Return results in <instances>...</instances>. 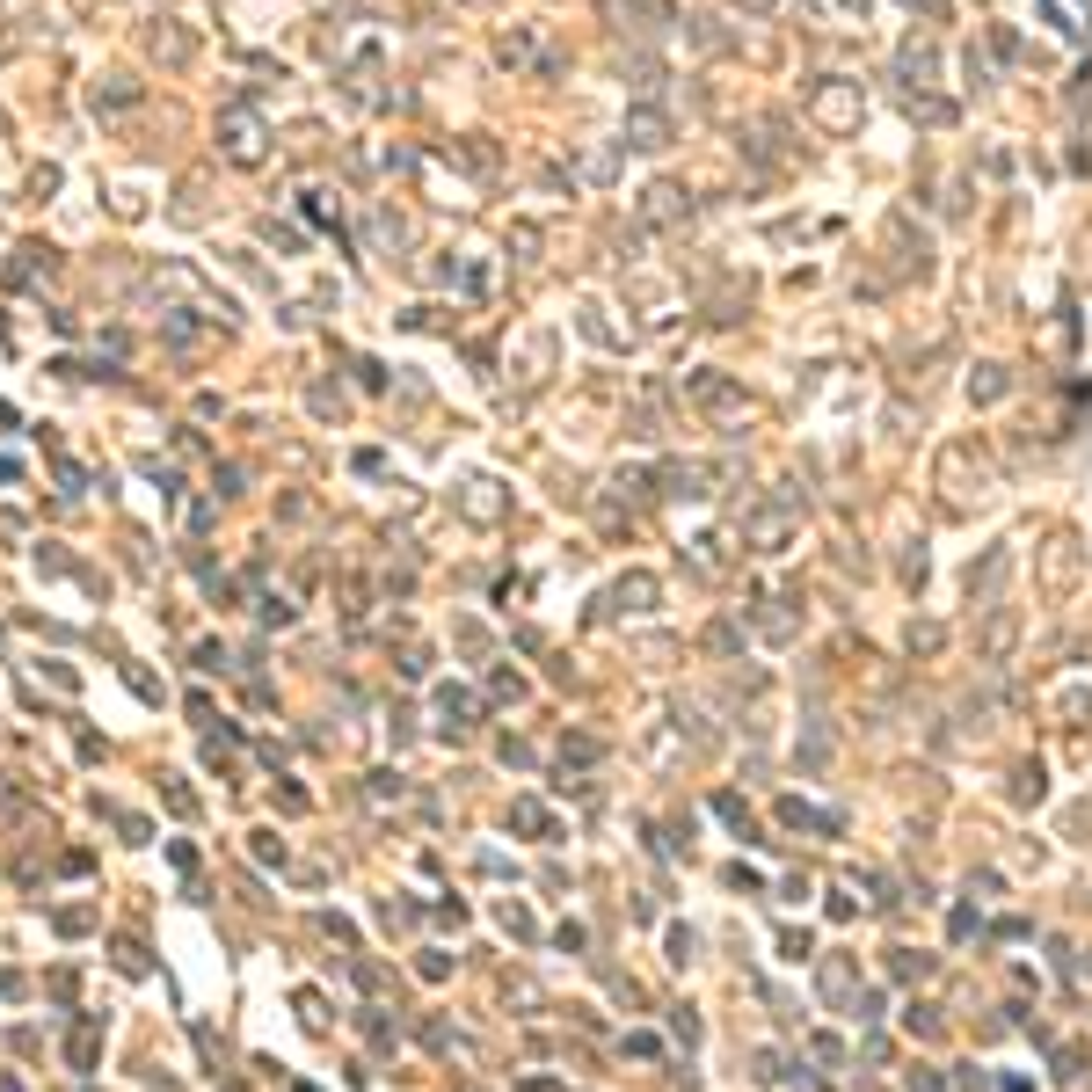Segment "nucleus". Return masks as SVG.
<instances>
[{
	"label": "nucleus",
	"mask_w": 1092,
	"mask_h": 1092,
	"mask_svg": "<svg viewBox=\"0 0 1092 1092\" xmlns=\"http://www.w3.org/2000/svg\"><path fill=\"white\" fill-rule=\"evenodd\" d=\"M678 212H685V190H678V182H656V190L641 197V219H648V226H670Z\"/></svg>",
	"instance_id": "39448f33"
},
{
	"label": "nucleus",
	"mask_w": 1092,
	"mask_h": 1092,
	"mask_svg": "<svg viewBox=\"0 0 1092 1092\" xmlns=\"http://www.w3.org/2000/svg\"><path fill=\"white\" fill-rule=\"evenodd\" d=\"M117 969H124V976H146V947H139V940H117Z\"/></svg>",
	"instance_id": "9b49d317"
},
{
	"label": "nucleus",
	"mask_w": 1092,
	"mask_h": 1092,
	"mask_svg": "<svg viewBox=\"0 0 1092 1092\" xmlns=\"http://www.w3.org/2000/svg\"><path fill=\"white\" fill-rule=\"evenodd\" d=\"M750 539H758V554H772V546L787 539V510H758L750 517Z\"/></svg>",
	"instance_id": "1a4fd4ad"
},
{
	"label": "nucleus",
	"mask_w": 1092,
	"mask_h": 1092,
	"mask_svg": "<svg viewBox=\"0 0 1092 1092\" xmlns=\"http://www.w3.org/2000/svg\"><path fill=\"white\" fill-rule=\"evenodd\" d=\"M685 394H692V401H699L707 415H728V408H743V386H736V379H721V372H692V379H685Z\"/></svg>",
	"instance_id": "f03ea898"
},
{
	"label": "nucleus",
	"mask_w": 1092,
	"mask_h": 1092,
	"mask_svg": "<svg viewBox=\"0 0 1092 1092\" xmlns=\"http://www.w3.org/2000/svg\"><path fill=\"white\" fill-rule=\"evenodd\" d=\"M1005 372H998V364H976V372H969V401H998V394H1005Z\"/></svg>",
	"instance_id": "9d476101"
},
{
	"label": "nucleus",
	"mask_w": 1092,
	"mask_h": 1092,
	"mask_svg": "<svg viewBox=\"0 0 1092 1092\" xmlns=\"http://www.w3.org/2000/svg\"><path fill=\"white\" fill-rule=\"evenodd\" d=\"M903 73H910V81H918V88H925L932 73H940V51H932V44H918V37H910V44H903Z\"/></svg>",
	"instance_id": "6e6552de"
},
{
	"label": "nucleus",
	"mask_w": 1092,
	"mask_h": 1092,
	"mask_svg": "<svg viewBox=\"0 0 1092 1092\" xmlns=\"http://www.w3.org/2000/svg\"><path fill=\"white\" fill-rule=\"evenodd\" d=\"M809 110H816L823 132H852V124H860V88H852V81H823L809 95Z\"/></svg>",
	"instance_id": "f257e3e1"
},
{
	"label": "nucleus",
	"mask_w": 1092,
	"mask_h": 1092,
	"mask_svg": "<svg viewBox=\"0 0 1092 1092\" xmlns=\"http://www.w3.org/2000/svg\"><path fill=\"white\" fill-rule=\"evenodd\" d=\"M95 1049H102V1020H95V1012H81V1020H73V1034H66V1063H73V1071H88V1063H95Z\"/></svg>",
	"instance_id": "20e7f679"
},
{
	"label": "nucleus",
	"mask_w": 1092,
	"mask_h": 1092,
	"mask_svg": "<svg viewBox=\"0 0 1092 1092\" xmlns=\"http://www.w3.org/2000/svg\"><path fill=\"white\" fill-rule=\"evenodd\" d=\"M605 15H612V22H627V30H648L641 15L670 22V0H605Z\"/></svg>",
	"instance_id": "423d86ee"
},
{
	"label": "nucleus",
	"mask_w": 1092,
	"mask_h": 1092,
	"mask_svg": "<svg viewBox=\"0 0 1092 1092\" xmlns=\"http://www.w3.org/2000/svg\"><path fill=\"white\" fill-rule=\"evenodd\" d=\"M910 8H925V15H947V0H910Z\"/></svg>",
	"instance_id": "ddd939ff"
},
{
	"label": "nucleus",
	"mask_w": 1092,
	"mask_h": 1092,
	"mask_svg": "<svg viewBox=\"0 0 1092 1092\" xmlns=\"http://www.w3.org/2000/svg\"><path fill=\"white\" fill-rule=\"evenodd\" d=\"M627 146L634 153H663V146H670V117H663V110H634L627 117Z\"/></svg>",
	"instance_id": "7ed1b4c3"
},
{
	"label": "nucleus",
	"mask_w": 1092,
	"mask_h": 1092,
	"mask_svg": "<svg viewBox=\"0 0 1092 1092\" xmlns=\"http://www.w3.org/2000/svg\"><path fill=\"white\" fill-rule=\"evenodd\" d=\"M466 510H474V517H496V510H503V503H496V496H488V481H474V496H466Z\"/></svg>",
	"instance_id": "f8f14e48"
},
{
	"label": "nucleus",
	"mask_w": 1092,
	"mask_h": 1092,
	"mask_svg": "<svg viewBox=\"0 0 1092 1092\" xmlns=\"http://www.w3.org/2000/svg\"><path fill=\"white\" fill-rule=\"evenodd\" d=\"M226 153H233V161H263V139H255L248 117H233V124H226Z\"/></svg>",
	"instance_id": "0eeeda50"
}]
</instances>
